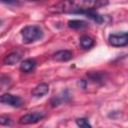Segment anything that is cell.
Wrapping results in <instances>:
<instances>
[{
  "label": "cell",
  "instance_id": "8992f818",
  "mask_svg": "<svg viewBox=\"0 0 128 128\" xmlns=\"http://www.w3.org/2000/svg\"><path fill=\"white\" fill-rule=\"evenodd\" d=\"M77 14H83V15H85L86 17L92 19L93 21H95V22L98 23V24H102V23L104 22L103 16L100 15V14H98V13L95 11V9H89V10L80 11V12H78Z\"/></svg>",
  "mask_w": 128,
  "mask_h": 128
},
{
  "label": "cell",
  "instance_id": "ba28073f",
  "mask_svg": "<svg viewBox=\"0 0 128 128\" xmlns=\"http://www.w3.org/2000/svg\"><path fill=\"white\" fill-rule=\"evenodd\" d=\"M48 91H49V85L47 83H40L31 91V94L35 97H42L45 94H47Z\"/></svg>",
  "mask_w": 128,
  "mask_h": 128
},
{
  "label": "cell",
  "instance_id": "9c48e42d",
  "mask_svg": "<svg viewBox=\"0 0 128 128\" xmlns=\"http://www.w3.org/2000/svg\"><path fill=\"white\" fill-rule=\"evenodd\" d=\"M36 64H37V62L34 59H31V58L25 59L20 64V70L24 73H29L36 67Z\"/></svg>",
  "mask_w": 128,
  "mask_h": 128
},
{
  "label": "cell",
  "instance_id": "8fae6325",
  "mask_svg": "<svg viewBox=\"0 0 128 128\" xmlns=\"http://www.w3.org/2000/svg\"><path fill=\"white\" fill-rule=\"evenodd\" d=\"M87 26H88L87 22H85V21H83V20L74 19V20H69V21H68V27H70V28H72V29L79 30V29L86 28Z\"/></svg>",
  "mask_w": 128,
  "mask_h": 128
},
{
  "label": "cell",
  "instance_id": "6da1fadb",
  "mask_svg": "<svg viewBox=\"0 0 128 128\" xmlns=\"http://www.w3.org/2000/svg\"><path fill=\"white\" fill-rule=\"evenodd\" d=\"M107 1L102 0H69L58 2L48 8L53 13H78L80 11L95 9L107 5Z\"/></svg>",
  "mask_w": 128,
  "mask_h": 128
},
{
  "label": "cell",
  "instance_id": "5bb4252c",
  "mask_svg": "<svg viewBox=\"0 0 128 128\" xmlns=\"http://www.w3.org/2000/svg\"><path fill=\"white\" fill-rule=\"evenodd\" d=\"M89 77L91 78V80H93L94 82H99L103 79V74L100 73V72H94V73H91L89 74Z\"/></svg>",
  "mask_w": 128,
  "mask_h": 128
},
{
  "label": "cell",
  "instance_id": "30bf717a",
  "mask_svg": "<svg viewBox=\"0 0 128 128\" xmlns=\"http://www.w3.org/2000/svg\"><path fill=\"white\" fill-rule=\"evenodd\" d=\"M20 59H21L20 54H18L16 52H13V53H10L7 56H5V58L3 59V64H5V65H14V64L18 63L20 61Z\"/></svg>",
  "mask_w": 128,
  "mask_h": 128
},
{
  "label": "cell",
  "instance_id": "9a60e30c",
  "mask_svg": "<svg viewBox=\"0 0 128 128\" xmlns=\"http://www.w3.org/2000/svg\"><path fill=\"white\" fill-rule=\"evenodd\" d=\"M11 123V120H10V118H8L7 116H5V115H1L0 116V124L1 125H9Z\"/></svg>",
  "mask_w": 128,
  "mask_h": 128
},
{
  "label": "cell",
  "instance_id": "5b68a950",
  "mask_svg": "<svg viewBox=\"0 0 128 128\" xmlns=\"http://www.w3.org/2000/svg\"><path fill=\"white\" fill-rule=\"evenodd\" d=\"M0 101L1 103L10 105L12 107H21L23 105V101L19 96L16 95H12L9 93H5L0 97Z\"/></svg>",
  "mask_w": 128,
  "mask_h": 128
},
{
  "label": "cell",
  "instance_id": "7a4b0ae2",
  "mask_svg": "<svg viewBox=\"0 0 128 128\" xmlns=\"http://www.w3.org/2000/svg\"><path fill=\"white\" fill-rule=\"evenodd\" d=\"M21 35L23 37V41L25 43H32L43 36L42 29L36 25L25 26L21 30Z\"/></svg>",
  "mask_w": 128,
  "mask_h": 128
},
{
  "label": "cell",
  "instance_id": "3957f363",
  "mask_svg": "<svg viewBox=\"0 0 128 128\" xmlns=\"http://www.w3.org/2000/svg\"><path fill=\"white\" fill-rule=\"evenodd\" d=\"M45 117V113L44 112H31L28 114L23 115L22 117H20L19 119V124L21 125H28V124H34L39 122L40 120H42Z\"/></svg>",
  "mask_w": 128,
  "mask_h": 128
},
{
  "label": "cell",
  "instance_id": "7c38bea8",
  "mask_svg": "<svg viewBox=\"0 0 128 128\" xmlns=\"http://www.w3.org/2000/svg\"><path fill=\"white\" fill-rule=\"evenodd\" d=\"M80 45L84 49H89L94 45V40L91 37H89L87 35H84L80 38Z\"/></svg>",
  "mask_w": 128,
  "mask_h": 128
},
{
  "label": "cell",
  "instance_id": "52a82bcc",
  "mask_svg": "<svg viewBox=\"0 0 128 128\" xmlns=\"http://www.w3.org/2000/svg\"><path fill=\"white\" fill-rule=\"evenodd\" d=\"M73 57V54L69 50H59L56 53L53 54V59L60 62H66L71 60Z\"/></svg>",
  "mask_w": 128,
  "mask_h": 128
},
{
  "label": "cell",
  "instance_id": "4fadbf2b",
  "mask_svg": "<svg viewBox=\"0 0 128 128\" xmlns=\"http://www.w3.org/2000/svg\"><path fill=\"white\" fill-rule=\"evenodd\" d=\"M76 124L79 128H92L91 124L86 118H78L76 119Z\"/></svg>",
  "mask_w": 128,
  "mask_h": 128
},
{
  "label": "cell",
  "instance_id": "277c9868",
  "mask_svg": "<svg viewBox=\"0 0 128 128\" xmlns=\"http://www.w3.org/2000/svg\"><path fill=\"white\" fill-rule=\"evenodd\" d=\"M110 45L114 47H123L128 44V33H116L110 34L108 37Z\"/></svg>",
  "mask_w": 128,
  "mask_h": 128
}]
</instances>
